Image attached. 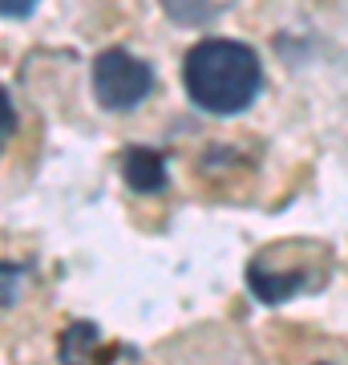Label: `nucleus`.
Wrapping results in <instances>:
<instances>
[{
	"mask_svg": "<svg viewBox=\"0 0 348 365\" xmlns=\"http://www.w3.org/2000/svg\"><path fill=\"white\" fill-rule=\"evenodd\" d=\"M122 175H126L130 191H138V195L167 191V158L150 146H130L122 155Z\"/></svg>",
	"mask_w": 348,
	"mask_h": 365,
	"instance_id": "obj_4",
	"label": "nucleus"
},
{
	"mask_svg": "<svg viewBox=\"0 0 348 365\" xmlns=\"http://www.w3.org/2000/svg\"><path fill=\"white\" fill-rule=\"evenodd\" d=\"M154 90V69L142 57H134L126 49H105L93 57V98L105 110H134L142 106Z\"/></svg>",
	"mask_w": 348,
	"mask_h": 365,
	"instance_id": "obj_2",
	"label": "nucleus"
},
{
	"mask_svg": "<svg viewBox=\"0 0 348 365\" xmlns=\"http://www.w3.org/2000/svg\"><path fill=\"white\" fill-rule=\"evenodd\" d=\"M247 284H251V292H255L263 304H284V300H292L296 292H312V288L320 284V272H304V268H271L263 256L259 260H251V268H247Z\"/></svg>",
	"mask_w": 348,
	"mask_h": 365,
	"instance_id": "obj_3",
	"label": "nucleus"
},
{
	"mask_svg": "<svg viewBox=\"0 0 348 365\" xmlns=\"http://www.w3.org/2000/svg\"><path fill=\"white\" fill-rule=\"evenodd\" d=\"M37 0H0V16H28Z\"/></svg>",
	"mask_w": 348,
	"mask_h": 365,
	"instance_id": "obj_8",
	"label": "nucleus"
},
{
	"mask_svg": "<svg viewBox=\"0 0 348 365\" xmlns=\"http://www.w3.org/2000/svg\"><path fill=\"white\" fill-rule=\"evenodd\" d=\"M182 86L199 110L215 118L243 114L263 90V66L259 53L243 41L206 37L199 41L182 61Z\"/></svg>",
	"mask_w": 348,
	"mask_h": 365,
	"instance_id": "obj_1",
	"label": "nucleus"
},
{
	"mask_svg": "<svg viewBox=\"0 0 348 365\" xmlns=\"http://www.w3.org/2000/svg\"><path fill=\"white\" fill-rule=\"evenodd\" d=\"M21 284H25V268L21 264H0V309L4 304H16Z\"/></svg>",
	"mask_w": 348,
	"mask_h": 365,
	"instance_id": "obj_6",
	"label": "nucleus"
},
{
	"mask_svg": "<svg viewBox=\"0 0 348 365\" xmlns=\"http://www.w3.org/2000/svg\"><path fill=\"white\" fill-rule=\"evenodd\" d=\"M16 126V110H13V98H9V90L0 86V146H4V138L13 134Z\"/></svg>",
	"mask_w": 348,
	"mask_h": 365,
	"instance_id": "obj_7",
	"label": "nucleus"
},
{
	"mask_svg": "<svg viewBox=\"0 0 348 365\" xmlns=\"http://www.w3.org/2000/svg\"><path fill=\"white\" fill-rule=\"evenodd\" d=\"M114 353H102V333L93 321H73L61 333V365H110Z\"/></svg>",
	"mask_w": 348,
	"mask_h": 365,
	"instance_id": "obj_5",
	"label": "nucleus"
}]
</instances>
